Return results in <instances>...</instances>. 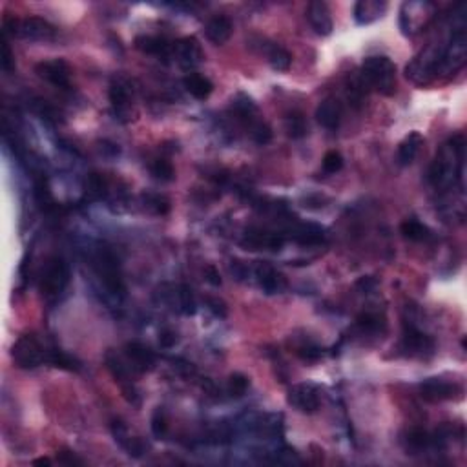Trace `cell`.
<instances>
[{
	"label": "cell",
	"mask_w": 467,
	"mask_h": 467,
	"mask_svg": "<svg viewBox=\"0 0 467 467\" xmlns=\"http://www.w3.org/2000/svg\"><path fill=\"white\" fill-rule=\"evenodd\" d=\"M462 159H464V139L462 137H455L447 143L440 150L438 157L433 163L431 172H429V179L436 187H446L457 174L462 172Z\"/></svg>",
	"instance_id": "1"
},
{
	"label": "cell",
	"mask_w": 467,
	"mask_h": 467,
	"mask_svg": "<svg viewBox=\"0 0 467 467\" xmlns=\"http://www.w3.org/2000/svg\"><path fill=\"white\" fill-rule=\"evenodd\" d=\"M362 79L367 88L391 97L396 92V66L389 57H367L362 64Z\"/></svg>",
	"instance_id": "2"
},
{
	"label": "cell",
	"mask_w": 467,
	"mask_h": 467,
	"mask_svg": "<svg viewBox=\"0 0 467 467\" xmlns=\"http://www.w3.org/2000/svg\"><path fill=\"white\" fill-rule=\"evenodd\" d=\"M436 15V6L427 0H409L400 8L402 35L413 37L426 28Z\"/></svg>",
	"instance_id": "3"
},
{
	"label": "cell",
	"mask_w": 467,
	"mask_h": 467,
	"mask_svg": "<svg viewBox=\"0 0 467 467\" xmlns=\"http://www.w3.org/2000/svg\"><path fill=\"white\" fill-rule=\"evenodd\" d=\"M2 33L26 39V41H52L55 37V28L39 17H28V19H10L8 17L4 21Z\"/></svg>",
	"instance_id": "4"
},
{
	"label": "cell",
	"mask_w": 467,
	"mask_h": 467,
	"mask_svg": "<svg viewBox=\"0 0 467 467\" xmlns=\"http://www.w3.org/2000/svg\"><path fill=\"white\" fill-rule=\"evenodd\" d=\"M446 46H429L426 52H422L413 63L405 68V75L416 84H427L440 72L442 55Z\"/></svg>",
	"instance_id": "5"
},
{
	"label": "cell",
	"mask_w": 467,
	"mask_h": 467,
	"mask_svg": "<svg viewBox=\"0 0 467 467\" xmlns=\"http://www.w3.org/2000/svg\"><path fill=\"white\" fill-rule=\"evenodd\" d=\"M11 356L21 369H35L46 364L48 349L42 347V343L37 340L35 334H24L17 340L11 349Z\"/></svg>",
	"instance_id": "6"
},
{
	"label": "cell",
	"mask_w": 467,
	"mask_h": 467,
	"mask_svg": "<svg viewBox=\"0 0 467 467\" xmlns=\"http://www.w3.org/2000/svg\"><path fill=\"white\" fill-rule=\"evenodd\" d=\"M70 283V267L63 258H52L42 270L41 289L46 296H59Z\"/></svg>",
	"instance_id": "7"
},
{
	"label": "cell",
	"mask_w": 467,
	"mask_h": 467,
	"mask_svg": "<svg viewBox=\"0 0 467 467\" xmlns=\"http://www.w3.org/2000/svg\"><path fill=\"white\" fill-rule=\"evenodd\" d=\"M95 265H97V272H99L101 280L104 281V285L108 289L112 294H119L123 296L125 294V283H123V278H121L119 270V261L114 256V252L108 249H101L97 252V258H95Z\"/></svg>",
	"instance_id": "8"
},
{
	"label": "cell",
	"mask_w": 467,
	"mask_h": 467,
	"mask_svg": "<svg viewBox=\"0 0 467 467\" xmlns=\"http://www.w3.org/2000/svg\"><path fill=\"white\" fill-rule=\"evenodd\" d=\"M287 402L289 405H292L294 409L300 411V413H305V415H312L320 409L322 405V395H320V389L316 385L312 384H298L292 385L289 389V395H287Z\"/></svg>",
	"instance_id": "9"
},
{
	"label": "cell",
	"mask_w": 467,
	"mask_h": 467,
	"mask_svg": "<svg viewBox=\"0 0 467 467\" xmlns=\"http://www.w3.org/2000/svg\"><path fill=\"white\" fill-rule=\"evenodd\" d=\"M466 59H467V39L464 28H460V30H457V32L453 33L449 44H446V48H444L440 72L447 73L457 72V70H460V68L464 66Z\"/></svg>",
	"instance_id": "10"
},
{
	"label": "cell",
	"mask_w": 467,
	"mask_h": 467,
	"mask_svg": "<svg viewBox=\"0 0 467 467\" xmlns=\"http://www.w3.org/2000/svg\"><path fill=\"white\" fill-rule=\"evenodd\" d=\"M420 393L422 398L427 402L457 400L462 396V387L442 378H427L420 384Z\"/></svg>",
	"instance_id": "11"
},
{
	"label": "cell",
	"mask_w": 467,
	"mask_h": 467,
	"mask_svg": "<svg viewBox=\"0 0 467 467\" xmlns=\"http://www.w3.org/2000/svg\"><path fill=\"white\" fill-rule=\"evenodd\" d=\"M37 75L44 81H48L57 88H68L70 86V75L72 70L68 66L66 61L63 59H53V61H44L39 63L35 68Z\"/></svg>",
	"instance_id": "12"
},
{
	"label": "cell",
	"mask_w": 467,
	"mask_h": 467,
	"mask_svg": "<svg viewBox=\"0 0 467 467\" xmlns=\"http://www.w3.org/2000/svg\"><path fill=\"white\" fill-rule=\"evenodd\" d=\"M307 19L311 22L312 30L322 37H329L333 33L334 24L329 6L322 0H314L307 6Z\"/></svg>",
	"instance_id": "13"
},
{
	"label": "cell",
	"mask_w": 467,
	"mask_h": 467,
	"mask_svg": "<svg viewBox=\"0 0 467 467\" xmlns=\"http://www.w3.org/2000/svg\"><path fill=\"white\" fill-rule=\"evenodd\" d=\"M174 52H176L179 64L185 70H192V68L199 66L203 61L201 44L196 37H183L181 41L176 42Z\"/></svg>",
	"instance_id": "14"
},
{
	"label": "cell",
	"mask_w": 467,
	"mask_h": 467,
	"mask_svg": "<svg viewBox=\"0 0 467 467\" xmlns=\"http://www.w3.org/2000/svg\"><path fill=\"white\" fill-rule=\"evenodd\" d=\"M256 278L260 281L261 289L267 294H281L287 289V278L274 269L270 263H258L256 267Z\"/></svg>",
	"instance_id": "15"
},
{
	"label": "cell",
	"mask_w": 467,
	"mask_h": 467,
	"mask_svg": "<svg viewBox=\"0 0 467 467\" xmlns=\"http://www.w3.org/2000/svg\"><path fill=\"white\" fill-rule=\"evenodd\" d=\"M389 4L385 0H360L354 4V21L360 26H367L385 15Z\"/></svg>",
	"instance_id": "16"
},
{
	"label": "cell",
	"mask_w": 467,
	"mask_h": 467,
	"mask_svg": "<svg viewBox=\"0 0 467 467\" xmlns=\"http://www.w3.org/2000/svg\"><path fill=\"white\" fill-rule=\"evenodd\" d=\"M125 353L128 362H130L132 371H135V373H146V371H150L156 365V356L143 343H128Z\"/></svg>",
	"instance_id": "17"
},
{
	"label": "cell",
	"mask_w": 467,
	"mask_h": 467,
	"mask_svg": "<svg viewBox=\"0 0 467 467\" xmlns=\"http://www.w3.org/2000/svg\"><path fill=\"white\" fill-rule=\"evenodd\" d=\"M110 103H112L115 115H119L121 119H125L126 115L130 114L132 92L130 86L125 81L117 79V81L110 84Z\"/></svg>",
	"instance_id": "18"
},
{
	"label": "cell",
	"mask_w": 467,
	"mask_h": 467,
	"mask_svg": "<svg viewBox=\"0 0 467 467\" xmlns=\"http://www.w3.org/2000/svg\"><path fill=\"white\" fill-rule=\"evenodd\" d=\"M435 343L431 338H427L426 334H422L420 331L409 327L404 334V342H402V349L411 356H422L424 353H431Z\"/></svg>",
	"instance_id": "19"
},
{
	"label": "cell",
	"mask_w": 467,
	"mask_h": 467,
	"mask_svg": "<svg viewBox=\"0 0 467 467\" xmlns=\"http://www.w3.org/2000/svg\"><path fill=\"white\" fill-rule=\"evenodd\" d=\"M283 243H285V239L281 238L280 234L270 232H249L247 238L243 239V247H247V250H281Z\"/></svg>",
	"instance_id": "20"
},
{
	"label": "cell",
	"mask_w": 467,
	"mask_h": 467,
	"mask_svg": "<svg viewBox=\"0 0 467 467\" xmlns=\"http://www.w3.org/2000/svg\"><path fill=\"white\" fill-rule=\"evenodd\" d=\"M316 121L327 130H336L342 121V106L336 99H325L316 108Z\"/></svg>",
	"instance_id": "21"
},
{
	"label": "cell",
	"mask_w": 467,
	"mask_h": 467,
	"mask_svg": "<svg viewBox=\"0 0 467 467\" xmlns=\"http://www.w3.org/2000/svg\"><path fill=\"white\" fill-rule=\"evenodd\" d=\"M422 145H424V137L420 132H411L409 135H405L398 146V163L402 167H409L411 163L415 161Z\"/></svg>",
	"instance_id": "22"
},
{
	"label": "cell",
	"mask_w": 467,
	"mask_h": 467,
	"mask_svg": "<svg viewBox=\"0 0 467 467\" xmlns=\"http://www.w3.org/2000/svg\"><path fill=\"white\" fill-rule=\"evenodd\" d=\"M232 21L227 17H214L207 24V39L216 46H221L232 37Z\"/></svg>",
	"instance_id": "23"
},
{
	"label": "cell",
	"mask_w": 467,
	"mask_h": 467,
	"mask_svg": "<svg viewBox=\"0 0 467 467\" xmlns=\"http://www.w3.org/2000/svg\"><path fill=\"white\" fill-rule=\"evenodd\" d=\"M291 236L294 241L301 245L322 243L325 238V229L316 223H300L291 229Z\"/></svg>",
	"instance_id": "24"
},
{
	"label": "cell",
	"mask_w": 467,
	"mask_h": 467,
	"mask_svg": "<svg viewBox=\"0 0 467 467\" xmlns=\"http://www.w3.org/2000/svg\"><path fill=\"white\" fill-rule=\"evenodd\" d=\"M183 86L194 99L198 101L208 99L214 92V84L210 83V79L203 77L199 73H188L187 77L183 79Z\"/></svg>",
	"instance_id": "25"
},
{
	"label": "cell",
	"mask_w": 467,
	"mask_h": 467,
	"mask_svg": "<svg viewBox=\"0 0 467 467\" xmlns=\"http://www.w3.org/2000/svg\"><path fill=\"white\" fill-rule=\"evenodd\" d=\"M135 48L148 55H156V57H168L172 52V46L165 39L152 35H141L135 39Z\"/></svg>",
	"instance_id": "26"
},
{
	"label": "cell",
	"mask_w": 467,
	"mask_h": 467,
	"mask_svg": "<svg viewBox=\"0 0 467 467\" xmlns=\"http://www.w3.org/2000/svg\"><path fill=\"white\" fill-rule=\"evenodd\" d=\"M106 367H108V371L112 373V376H114L117 382H121V384L130 382L132 367L130 365H126L125 362H123V358L117 356V353H114V351H110V353L106 354Z\"/></svg>",
	"instance_id": "27"
},
{
	"label": "cell",
	"mask_w": 467,
	"mask_h": 467,
	"mask_svg": "<svg viewBox=\"0 0 467 467\" xmlns=\"http://www.w3.org/2000/svg\"><path fill=\"white\" fill-rule=\"evenodd\" d=\"M400 230L402 234H404L405 239L416 241V243H420V241H426V239L431 238V230L427 229L424 223H420L418 219H407V221H404Z\"/></svg>",
	"instance_id": "28"
},
{
	"label": "cell",
	"mask_w": 467,
	"mask_h": 467,
	"mask_svg": "<svg viewBox=\"0 0 467 467\" xmlns=\"http://www.w3.org/2000/svg\"><path fill=\"white\" fill-rule=\"evenodd\" d=\"M46 364L57 369H64V371H81V364L77 360L70 354L63 353V351H59V349H48Z\"/></svg>",
	"instance_id": "29"
},
{
	"label": "cell",
	"mask_w": 467,
	"mask_h": 467,
	"mask_svg": "<svg viewBox=\"0 0 467 467\" xmlns=\"http://www.w3.org/2000/svg\"><path fill=\"white\" fill-rule=\"evenodd\" d=\"M269 64L274 72H287L292 64V55L285 48L272 46L269 50Z\"/></svg>",
	"instance_id": "30"
},
{
	"label": "cell",
	"mask_w": 467,
	"mask_h": 467,
	"mask_svg": "<svg viewBox=\"0 0 467 467\" xmlns=\"http://www.w3.org/2000/svg\"><path fill=\"white\" fill-rule=\"evenodd\" d=\"M177 305H179V312L185 316H194L196 314V300H194L192 289L188 285L177 287Z\"/></svg>",
	"instance_id": "31"
},
{
	"label": "cell",
	"mask_w": 467,
	"mask_h": 467,
	"mask_svg": "<svg viewBox=\"0 0 467 467\" xmlns=\"http://www.w3.org/2000/svg\"><path fill=\"white\" fill-rule=\"evenodd\" d=\"M285 130L289 137L292 139H301V137H305L307 132H309V126H307L305 117L301 114H292L287 117L285 121Z\"/></svg>",
	"instance_id": "32"
},
{
	"label": "cell",
	"mask_w": 467,
	"mask_h": 467,
	"mask_svg": "<svg viewBox=\"0 0 467 467\" xmlns=\"http://www.w3.org/2000/svg\"><path fill=\"white\" fill-rule=\"evenodd\" d=\"M249 387H250L249 376H245V374L241 373L230 374L227 391H229V395L232 396V398H241V396H245L247 395V391H249Z\"/></svg>",
	"instance_id": "33"
},
{
	"label": "cell",
	"mask_w": 467,
	"mask_h": 467,
	"mask_svg": "<svg viewBox=\"0 0 467 467\" xmlns=\"http://www.w3.org/2000/svg\"><path fill=\"white\" fill-rule=\"evenodd\" d=\"M152 176L156 177L157 181L170 183L174 181V177H176V170H174L172 163L167 161V159H157V161L152 165Z\"/></svg>",
	"instance_id": "34"
},
{
	"label": "cell",
	"mask_w": 467,
	"mask_h": 467,
	"mask_svg": "<svg viewBox=\"0 0 467 467\" xmlns=\"http://www.w3.org/2000/svg\"><path fill=\"white\" fill-rule=\"evenodd\" d=\"M0 66H2L6 73H11L13 68H15V57H13V52H11L6 33H2V41H0Z\"/></svg>",
	"instance_id": "35"
},
{
	"label": "cell",
	"mask_w": 467,
	"mask_h": 467,
	"mask_svg": "<svg viewBox=\"0 0 467 467\" xmlns=\"http://www.w3.org/2000/svg\"><path fill=\"white\" fill-rule=\"evenodd\" d=\"M407 442H409L411 449H415V451H422V449H426L433 444V438L427 435L424 429H413L407 436Z\"/></svg>",
	"instance_id": "36"
},
{
	"label": "cell",
	"mask_w": 467,
	"mask_h": 467,
	"mask_svg": "<svg viewBox=\"0 0 467 467\" xmlns=\"http://www.w3.org/2000/svg\"><path fill=\"white\" fill-rule=\"evenodd\" d=\"M152 433H154V436H156L157 440H163V438L167 436L168 422L167 416H165V413H163L161 409H157L156 413H154V416H152Z\"/></svg>",
	"instance_id": "37"
},
{
	"label": "cell",
	"mask_w": 467,
	"mask_h": 467,
	"mask_svg": "<svg viewBox=\"0 0 467 467\" xmlns=\"http://www.w3.org/2000/svg\"><path fill=\"white\" fill-rule=\"evenodd\" d=\"M343 168V157L340 152L331 150L323 157V172L325 174H336Z\"/></svg>",
	"instance_id": "38"
},
{
	"label": "cell",
	"mask_w": 467,
	"mask_h": 467,
	"mask_svg": "<svg viewBox=\"0 0 467 467\" xmlns=\"http://www.w3.org/2000/svg\"><path fill=\"white\" fill-rule=\"evenodd\" d=\"M123 449H125L130 457L141 458V457H145V453L148 451V446H146L145 440H143L141 436H130L128 442L123 446Z\"/></svg>",
	"instance_id": "39"
},
{
	"label": "cell",
	"mask_w": 467,
	"mask_h": 467,
	"mask_svg": "<svg viewBox=\"0 0 467 467\" xmlns=\"http://www.w3.org/2000/svg\"><path fill=\"white\" fill-rule=\"evenodd\" d=\"M146 203V208L152 210L154 214H159V216H165L170 210V203L168 199L161 198V196H143Z\"/></svg>",
	"instance_id": "40"
},
{
	"label": "cell",
	"mask_w": 467,
	"mask_h": 467,
	"mask_svg": "<svg viewBox=\"0 0 467 467\" xmlns=\"http://www.w3.org/2000/svg\"><path fill=\"white\" fill-rule=\"evenodd\" d=\"M250 135H252V139L258 145H267L272 139V130H270V126L265 125L263 121H258L252 128H250Z\"/></svg>",
	"instance_id": "41"
},
{
	"label": "cell",
	"mask_w": 467,
	"mask_h": 467,
	"mask_svg": "<svg viewBox=\"0 0 467 467\" xmlns=\"http://www.w3.org/2000/svg\"><path fill=\"white\" fill-rule=\"evenodd\" d=\"M358 327L365 333H378L380 329L384 327V322L374 314H362L358 318Z\"/></svg>",
	"instance_id": "42"
},
{
	"label": "cell",
	"mask_w": 467,
	"mask_h": 467,
	"mask_svg": "<svg viewBox=\"0 0 467 467\" xmlns=\"http://www.w3.org/2000/svg\"><path fill=\"white\" fill-rule=\"evenodd\" d=\"M207 307L208 311L212 312L216 318L225 320V318L229 316V307H227V303L223 300H219V298H207Z\"/></svg>",
	"instance_id": "43"
},
{
	"label": "cell",
	"mask_w": 467,
	"mask_h": 467,
	"mask_svg": "<svg viewBox=\"0 0 467 467\" xmlns=\"http://www.w3.org/2000/svg\"><path fill=\"white\" fill-rule=\"evenodd\" d=\"M112 435H114L115 442H117L121 447L125 446L126 442H128V438H130V433H128V429H126V426L123 422H114V424H112Z\"/></svg>",
	"instance_id": "44"
},
{
	"label": "cell",
	"mask_w": 467,
	"mask_h": 467,
	"mask_svg": "<svg viewBox=\"0 0 467 467\" xmlns=\"http://www.w3.org/2000/svg\"><path fill=\"white\" fill-rule=\"evenodd\" d=\"M123 395H125L126 400L130 402L132 405H135V407H139L141 405V396H139V393H137V389L132 385V382L123 384Z\"/></svg>",
	"instance_id": "45"
},
{
	"label": "cell",
	"mask_w": 467,
	"mask_h": 467,
	"mask_svg": "<svg viewBox=\"0 0 467 467\" xmlns=\"http://www.w3.org/2000/svg\"><path fill=\"white\" fill-rule=\"evenodd\" d=\"M230 272L234 274V278L238 281H243L247 276H249V267L245 265L243 261L239 260H234L232 265H230Z\"/></svg>",
	"instance_id": "46"
},
{
	"label": "cell",
	"mask_w": 467,
	"mask_h": 467,
	"mask_svg": "<svg viewBox=\"0 0 467 467\" xmlns=\"http://www.w3.org/2000/svg\"><path fill=\"white\" fill-rule=\"evenodd\" d=\"M57 460H59V464H64V466H84L83 460H81V458H79L77 455L72 451L59 453Z\"/></svg>",
	"instance_id": "47"
},
{
	"label": "cell",
	"mask_w": 467,
	"mask_h": 467,
	"mask_svg": "<svg viewBox=\"0 0 467 467\" xmlns=\"http://www.w3.org/2000/svg\"><path fill=\"white\" fill-rule=\"evenodd\" d=\"M376 280L374 278H371V276H364V278H360L358 281H356V289H360V291L364 292V294H371V292L376 289Z\"/></svg>",
	"instance_id": "48"
},
{
	"label": "cell",
	"mask_w": 467,
	"mask_h": 467,
	"mask_svg": "<svg viewBox=\"0 0 467 467\" xmlns=\"http://www.w3.org/2000/svg\"><path fill=\"white\" fill-rule=\"evenodd\" d=\"M177 334L174 333V331H170V329H167V331H161V334H159V343H161V347L165 349H170L174 347L177 343Z\"/></svg>",
	"instance_id": "49"
},
{
	"label": "cell",
	"mask_w": 467,
	"mask_h": 467,
	"mask_svg": "<svg viewBox=\"0 0 467 467\" xmlns=\"http://www.w3.org/2000/svg\"><path fill=\"white\" fill-rule=\"evenodd\" d=\"M205 278H207V281L212 287H221V283H223V281H221V276H219V270L212 265L205 269Z\"/></svg>",
	"instance_id": "50"
},
{
	"label": "cell",
	"mask_w": 467,
	"mask_h": 467,
	"mask_svg": "<svg viewBox=\"0 0 467 467\" xmlns=\"http://www.w3.org/2000/svg\"><path fill=\"white\" fill-rule=\"evenodd\" d=\"M33 466H52V460L50 458H37V460H33Z\"/></svg>",
	"instance_id": "51"
}]
</instances>
